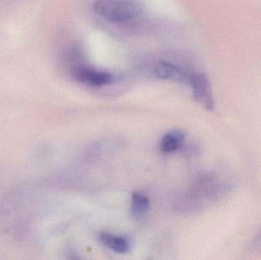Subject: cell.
Instances as JSON below:
<instances>
[{"instance_id":"cell-1","label":"cell","mask_w":261,"mask_h":260,"mask_svg":"<svg viewBox=\"0 0 261 260\" xmlns=\"http://www.w3.org/2000/svg\"><path fill=\"white\" fill-rule=\"evenodd\" d=\"M93 9L99 16L112 22L128 21L142 12V6L133 1L100 0L93 3Z\"/></svg>"},{"instance_id":"cell-2","label":"cell","mask_w":261,"mask_h":260,"mask_svg":"<svg viewBox=\"0 0 261 260\" xmlns=\"http://www.w3.org/2000/svg\"><path fill=\"white\" fill-rule=\"evenodd\" d=\"M194 99L208 111L215 108L214 96L211 82L203 73H191L189 82Z\"/></svg>"},{"instance_id":"cell-3","label":"cell","mask_w":261,"mask_h":260,"mask_svg":"<svg viewBox=\"0 0 261 260\" xmlns=\"http://www.w3.org/2000/svg\"><path fill=\"white\" fill-rule=\"evenodd\" d=\"M73 75L76 80L89 86L102 87L113 82V76L111 73L89 67H76Z\"/></svg>"},{"instance_id":"cell-4","label":"cell","mask_w":261,"mask_h":260,"mask_svg":"<svg viewBox=\"0 0 261 260\" xmlns=\"http://www.w3.org/2000/svg\"><path fill=\"white\" fill-rule=\"evenodd\" d=\"M153 73L154 76L160 79L188 84L191 76V73H187L180 67L166 61L158 63L154 67Z\"/></svg>"},{"instance_id":"cell-5","label":"cell","mask_w":261,"mask_h":260,"mask_svg":"<svg viewBox=\"0 0 261 260\" xmlns=\"http://www.w3.org/2000/svg\"><path fill=\"white\" fill-rule=\"evenodd\" d=\"M186 138L187 135L182 130H172L163 136L160 143L161 151L164 154L175 152L184 146Z\"/></svg>"},{"instance_id":"cell-6","label":"cell","mask_w":261,"mask_h":260,"mask_svg":"<svg viewBox=\"0 0 261 260\" xmlns=\"http://www.w3.org/2000/svg\"><path fill=\"white\" fill-rule=\"evenodd\" d=\"M99 241L105 247L118 253H128L130 250V243L126 238L116 236L109 232H101Z\"/></svg>"},{"instance_id":"cell-7","label":"cell","mask_w":261,"mask_h":260,"mask_svg":"<svg viewBox=\"0 0 261 260\" xmlns=\"http://www.w3.org/2000/svg\"><path fill=\"white\" fill-rule=\"evenodd\" d=\"M150 208V200L148 197L140 192L132 194L130 203V215L135 219L142 218Z\"/></svg>"},{"instance_id":"cell-8","label":"cell","mask_w":261,"mask_h":260,"mask_svg":"<svg viewBox=\"0 0 261 260\" xmlns=\"http://www.w3.org/2000/svg\"><path fill=\"white\" fill-rule=\"evenodd\" d=\"M253 247L257 253L261 254V229L254 238V241H253Z\"/></svg>"},{"instance_id":"cell-9","label":"cell","mask_w":261,"mask_h":260,"mask_svg":"<svg viewBox=\"0 0 261 260\" xmlns=\"http://www.w3.org/2000/svg\"><path fill=\"white\" fill-rule=\"evenodd\" d=\"M67 260H83L82 258L77 254V253H75V252H70L67 254Z\"/></svg>"},{"instance_id":"cell-10","label":"cell","mask_w":261,"mask_h":260,"mask_svg":"<svg viewBox=\"0 0 261 260\" xmlns=\"http://www.w3.org/2000/svg\"><path fill=\"white\" fill-rule=\"evenodd\" d=\"M146 260H153V259H151V258H148V259H147Z\"/></svg>"}]
</instances>
